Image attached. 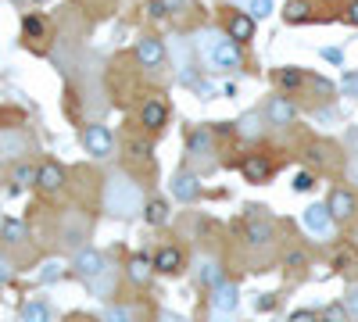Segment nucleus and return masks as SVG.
Masks as SVG:
<instances>
[{"instance_id":"b1692460","label":"nucleus","mask_w":358,"mask_h":322,"mask_svg":"<svg viewBox=\"0 0 358 322\" xmlns=\"http://www.w3.org/2000/svg\"><path fill=\"white\" fill-rule=\"evenodd\" d=\"M151 269H155V261H147V258H133V261H129V279L143 286L147 279H151Z\"/></svg>"},{"instance_id":"aec40b11","label":"nucleus","mask_w":358,"mask_h":322,"mask_svg":"<svg viewBox=\"0 0 358 322\" xmlns=\"http://www.w3.org/2000/svg\"><path fill=\"white\" fill-rule=\"evenodd\" d=\"M236 136H244V140H255L262 136V115L258 111H248L241 122H236Z\"/></svg>"},{"instance_id":"1a4fd4ad","label":"nucleus","mask_w":358,"mask_h":322,"mask_svg":"<svg viewBox=\"0 0 358 322\" xmlns=\"http://www.w3.org/2000/svg\"><path fill=\"white\" fill-rule=\"evenodd\" d=\"M169 122V104L162 97H147L140 104V126L143 129H162Z\"/></svg>"},{"instance_id":"39448f33","label":"nucleus","mask_w":358,"mask_h":322,"mask_svg":"<svg viewBox=\"0 0 358 322\" xmlns=\"http://www.w3.org/2000/svg\"><path fill=\"white\" fill-rule=\"evenodd\" d=\"M236 305H241V290H236V283H219L212 286V315L215 319H229L236 315Z\"/></svg>"},{"instance_id":"f3484780","label":"nucleus","mask_w":358,"mask_h":322,"mask_svg":"<svg viewBox=\"0 0 358 322\" xmlns=\"http://www.w3.org/2000/svg\"><path fill=\"white\" fill-rule=\"evenodd\" d=\"M248 244L251 247H265L268 240H273V222L268 219H262V215H255V219H248Z\"/></svg>"},{"instance_id":"9b49d317","label":"nucleus","mask_w":358,"mask_h":322,"mask_svg":"<svg viewBox=\"0 0 358 322\" xmlns=\"http://www.w3.org/2000/svg\"><path fill=\"white\" fill-rule=\"evenodd\" d=\"M136 61H140L143 68H162V65H165V47H162V40H158V36H143V40L136 43Z\"/></svg>"},{"instance_id":"473e14b6","label":"nucleus","mask_w":358,"mask_h":322,"mask_svg":"<svg viewBox=\"0 0 358 322\" xmlns=\"http://www.w3.org/2000/svg\"><path fill=\"white\" fill-rule=\"evenodd\" d=\"M344 308H348V315L358 322V283H351V286H348V294H344Z\"/></svg>"},{"instance_id":"2eb2a0df","label":"nucleus","mask_w":358,"mask_h":322,"mask_svg":"<svg viewBox=\"0 0 358 322\" xmlns=\"http://www.w3.org/2000/svg\"><path fill=\"white\" fill-rule=\"evenodd\" d=\"M155 269L158 272H165V276H172V272H179V269H183V251H179V247H158L155 251Z\"/></svg>"},{"instance_id":"79ce46f5","label":"nucleus","mask_w":358,"mask_h":322,"mask_svg":"<svg viewBox=\"0 0 358 322\" xmlns=\"http://www.w3.org/2000/svg\"><path fill=\"white\" fill-rule=\"evenodd\" d=\"M72 322H104V319H90V315H76Z\"/></svg>"},{"instance_id":"c756f323","label":"nucleus","mask_w":358,"mask_h":322,"mask_svg":"<svg viewBox=\"0 0 358 322\" xmlns=\"http://www.w3.org/2000/svg\"><path fill=\"white\" fill-rule=\"evenodd\" d=\"M290 186H294L297 193H308V190L315 186V175H312V172H297L294 180H290Z\"/></svg>"},{"instance_id":"ddd939ff","label":"nucleus","mask_w":358,"mask_h":322,"mask_svg":"<svg viewBox=\"0 0 358 322\" xmlns=\"http://www.w3.org/2000/svg\"><path fill=\"white\" fill-rule=\"evenodd\" d=\"M241 172H244V180L248 183H265L268 180V172H273V165H268L265 154H248L241 161Z\"/></svg>"},{"instance_id":"dca6fc26","label":"nucleus","mask_w":358,"mask_h":322,"mask_svg":"<svg viewBox=\"0 0 358 322\" xmlns=\"http://www.w3.org/2000/svg\"><path fill=\"white\" fill-rule=\"evenodd\" d=\"M18 322H54V312L43 298H33L18 308Z\"/></svg>"},{"instance_id":"a878e982","label":"nucleus","mask_w":358,"mask_h":322,"mask_svg":"<svg viewBox=\"0 0 358 322\" xmlns=\"http://www.w3.org/2000/svg\"><path fill=\"white\" fill-rule=\"evenodd\" d=\"M22 33H25V40H40L43 36V18L40 15H25L22 18Z\"/></svg>"},{"instance_id":"c9c22d12","label":"nucleus","mask_w":358,"mask_h":322,"mask_svg":"<svg viewBox=\"0 0 358 322\" xmlns=\"http://www.w3.org/2000/svg\"><path fill=\"white\" fill-rule=\"evenodd\" d=\"M57 276H62V265H57V261H47L43 272H40V279H43V283H50V279H57Z\"/></svg>"},{"instance_id":"7ed1b4c3","label":"nucleus","mask_w":358,"mask_h":322,"mask_svg":"<svg viewBox=\"0 0 358 322\" xmlns=\"http://www.w3.org/2000/svg\"><path fill=\"white\" fill-rule=\"evenodd\" d=\"M72 269H76V276L94 290V294H108L111 290V265H108V258L101 254V251H94V247H79L76 251V261H72Z\"/></svg>"},{"instance_id":"f257e3e1","label":"nucleus","mask_w":358,"mask_h":322,"mask_svg":"<svg viewBox=\"0 0 358 322\" xmlns=\"http://www.w3.org/2000/svg\"><path fill=\"white\" fill-rule=\"evenodd\" d=\"M104 212L115 215V219H133L136 212H143V193H140V186L129 180V175H122V172L108 175V183H104Z\"/></svg>"},{"instance_id":"20e7f679","label":"nucleus","mask_w":358,"mask_h":322,"mask_svg":"<svg viewBox=\"0 0 358 322\" xmlns=\"http://www.w3.org/2000/svg\"><path fill=\"white\" fill-rule=\"evenodd\" d=\"M79 140H83V151H86L90 158H111V151H115V136H111V129L101 126V122H90Z\"/></svg>"},{"instance_id":"4468645a","label":"nucleus","mask_w":358,"mask_h":322,"mask_svg":"<svg viewBox=\"0 0 358 322\" xmlns=\"http://www.w3.org/2000/svg\"><path fill=\"white\" fill-rule=\"evenodd\" d=\"M25 240H29V229H25L22 219H4L0 222V244L4 247H22Z\"/></svg>"},{"instance_id":"423d86ee","label":"nucleus","mask_w":358,"mask_h":322,"mask_svg":"<svg viewBox=\"0 0 358 322\" xmlns=\"http://www.w3.org/2000/svg\"><path fill=\"white\" fill-rule=\"evenodd\" d=\"M65 183H69V172L57 165V161H40L36 165V190L40 193H57V190H65Z\"/></svg>"},{"instance_id":"393cba45","label":"nucleus","mask_w":358,"mask_h":322,"mask_svg":"<svg viewBox=\"0 0 358 322\" xmlns=\"http://www.w3.org/2000/svg\"><path fill=\"white\" fill-rule=\"evenodd\" d=\"M276 79H280L283 90H297V86L305 82V72H301V68H280V72H276Z\"/></svg>"},{"instance_id":"5701e85b","label":"nucleus","mask_w":358,"mask_h":322,"mask_svg":"<svg viewBox=\"0 0 358 322\" xmlns=\"http://www.w3.org/2000/svg\"><path fill=\"white\" fill-rule=\"evenodd\" d=\"M143 219L151 222V226H165V222H169V204L155 197L151 204H143Z\"/></svg>"},{"instance_id":"f03ea898","label":"nucleus","mask_w":358,"mask_h":322,"mask_svg":"<svg viewBox=\"0 0 358 322\" xmlns=\"http://www.w3.org/2000/svg\"><path fill=\"white\" fill-rule=\"evenodd\" d=\"M201 61L212 68V72H233L241 68V43H236L233 36H219V33H204L201 36Z\"/></svg>"},{"instance_id":"c85d7f7f","label":"nucleus","mask_w":358,"mask_h":322,"mask_svg":"<svg viewBox=\"0 0 358 322\" xmlns=\"http://www.w3.org/2000/svg\"><path fill=\"white\" fill-rule=\"evenodd\" d=\"M126 147H129V154H133L136 161H151V143H143V140H129Z\"/></svg>"},{"instance_id":"bb28decb","label":"nucleus","mask_w":358,"mask_h":322,"mask_svg":"<svg viewBox=\"0 0 358 322\" xmlns=\"http://www.w3.org/2000/svg\"><path fill=\"white\" fill-rule=\"evenodd\" d=\"M283 18L294 25V22H305L308 18V0H290L287 4V11H283Z\"/></svg>"},{"instance_id":"37998d69","label":"nucleus","mask_w":358,"mask_h":322,"mask_svg":"<svg viewBox=\"0 0 358 322\" xmlns=\"http://www.w3.org/2000/svg\"><path fill=\"white\" fill-rule=\"evenodd\" d=\"M0 154H4V133H0Z\"/></svg>"},{"instance_id":"6ab92c4d","label":"nucleus","mask_w":358,"mask_h":322,"mask_svg":"<svg viewBox=\"0 0 358 322\" xmlns=\"http://www.w3.org/2000/svg\"><path fill=\"white\" fill-rule=\"evenodd\" d=\"M11 186H15V190L36 186V165H29V161H18V165L11 168Z\"/></svg>"},{"instance_id":"2f4dec72","label":"nucleus","mask_w":358,"mask_h":322,"mask_svg":"<svg viewBox=\"0 0 358 322\" xmlns=\"http://www.w3.org/2000/svg\"><path fill=\"white\" fill-rule=\"evenodd\" d=\"M348 319H351V315H348L344 301H341V305H330V308L322 312V322H348Z\"/></svg>"},{"instance_id":"e433bc0d","label":"nucleus","mask_w":358,"mask_h":322,"mask_svg":"<svg viewBox=\"0 0 358 322\" xmlns=\"http://www.w3.org/2000/svg\"><path fill=\"white\" fill-rule=\"evenodd\" d=\"M273 308H276V298L273 294H262L258 298V312H273Z\"/></svg>"},{"instance_id":"72a5a7b5","label":"nucleus","mask_w":358,"mask_h":322,"mask_svg":"<svg viewBox=\"0 0 358 322\" xmlns=\"http://www.w3.org/2000/svg\"><path fill=\"white\" fill-rule=\"evenodd\" d=\"M341 90H344L348 97H358V72H344V79H341Z\"/></svg>"},{"instance_id":"412c9836","label":"nucleus","mask_w":358,"mask_h":322,"mask_svg":"<svg viewBox=\"0 0 358 322\" xmlns=\"http://www.w3.org/2000/svg\"><path fill=\"white\" fill-rule=\"evenodd\" d=\"M190 154L194 158H208V154H212V133H208V129H194L190 133Z\"/></svg>"},{"instance_id":"58836bf2","label":"nucleus","mask_w":358,"mask_h":322,"mask_svg":"<svg viewBox=\"0 0 358 322\" xmlns=\"http://www.w3.org/2000/svg\"><path fill=\"white\" fill-rule=\"evenodd\" d=\"M322 57H326V61H334V65H337V61H341V50H337V47H326V50H322Z\"/></svg>"},{"instance_id":"4c0bfd02","label":"nucleus","mask_w":358,"mask_h":322,"mask_svg":"<svg viewBox=\"0 0 358 322\" xmlns=\"http://www.w3.org/2000/svg\"><path fill=\"white\" fill-rule=\"evenodd\" d=\"M8 279H11V261H8V258H0V286H4Z\"/></svg>"},{"instance_id":"f8f14e48","label":"nucleus","mask_w":358,"mask_h":322,"mask_svg":"<svg viewBox=\"0 0 358 322\" xmlns=\"http://www.w3.org/2000/svg\"><path fill=\"white\" fill-rule=\"evenodd\" d=\"M326 208H330V215H334L337 222H348V219L358 212V204H355V193H351V190H334L330 200H326Z\"/></svg>"},{"instance_id":"a19ab883","label":"nucleus","mask_w":358,"mask_h":322,"mask_svg":"<svg viewBox=\"0 0 358 322\" xmlns=\"http://www.w3.org/2000/svg\"><path fill=\"white\" fill-rule=\"evenodd\" d=\"M158 322H187V319H179V315H172V312H162Z\"/></svg>"},{"instance_id":"6e6552de","label":"nucleus","mask_w":358,"mask_h":322,"mask_svg":"<svg viewBox=\"0 0 358 322\" xmlns=\"http://www.w3.org/2000/svg\"><path fill=\"white\" fill-rule=\"evenodd\" d=\"M169 190L179 204H194L201 197V183H197V175L194 172H176L172 180H169Z\"/></svg>"},{"instance_id":"cd10ccee","label":"nucleus","mask_w":358,"mask_h":322,"mask_svg":"<svg viewBox=\"0 0 358 322\" xmlns=\"http://www.w3.org/2000/svg\"><path fill=\"white\" fill-rule=\"evenodd\" d=\"M104 322H133V312H129L126 305H108Z\"/></svg>"},{"instance_id":"f704fd0d","label":"nucleus","mask_w":358,"mask_h":322,"mask_svg":"<svg viewBox=\"0 0 358 322\" xmlns=\"http://www.w3.org/2000/svg\"><path fill=\"white\" fill-rule=\"evenodd\" d=\"M290 322H319V315L312 308H297V312H290Z\"/></svg>"},{"instance_id":"9d476101","label":"nucleus","mask_w":358,"mask_h":322,"mask_svg":"<svg viewBox=\"0 0 358 322\" xmlns=\"http://www.w3.org/2000/svg\"><path fill=\"white\" fill-rule=\"evenodd\" d=\"M294 119H297V108H294L290 97H273V101L265 104V122H268V126H280V129H283V126H290Z\"/></svg>"},{"instance_id":"4be33fe9","label":"nucleus","mask_w":358,"mask_h":322,"mask_svg":"<svg viewBox=\"0 0 358 322\" xmlns=\"http://www.w3.org/2000/svg\"><path fill=\"white\" fill-rule=\"evenodd\" d=\"M197 279H201L204 286H219V283H222V272H219V261H212V258H204L201 265H197Z\"/></svg>"},{"instance_id":"a211bd4d","label":"nucleus","mask_w":358,"mask_h":322,"mask_svg":"<svg viewBox=\"0 0 358 322\" xmlns=\"http://www.w3.org/2000/svg\"><path fill=\"white\" fill-rule=\"evenodd\" d=\"M229 36H233L236 43H244V40L255 36V18H251V11H236V15L229 18Z\"/></svg>"},{"instance_id":"7c9ffc66","label":"nucleus","mask_w":358,"mask_h":322,"mask_svg":"<svg viewBox=\"0 0 358 322\" xmlns=\"http://www.w3.org/2000/svg\"><path fill=\"white\" fill-rule=\"evenodd\" d=\"M248 11L251 18H268L273 15V0H248Z\"/></svg>"},{"instance_id":"0eeeda50","label":"nucleus","mask_w":358,"mask_h":322,"mask_svg":"<svg viewBox=\"0 0 358 322\" xmlns=\"http://www.w3.org/2000/svg\"><path fill=\"white\" fill-rule=\"evenodd\" d=\"M334 226H337V219L330 215V208L326 204H308L305 208V229L312 233V237H334Z\"/></svg>"},{"instance_id":"ea45409f","label":"nucleus","mask_w":358,"mask_h":322,"mask_svg":"<svg viewBox=\"0 0 358 322\" xmlns=\"http://www.w3.org/2000/svg\"><path fill=\"white\" fill-rule=\"evenodd\" d=\"M348 18H351V25H358V0H351V8H348Z\"/></svg>"}]
</instances>
